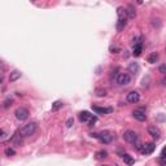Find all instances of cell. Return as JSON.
I'll use <instances>...</instances> for the list:
<instances>
[{"mask_svg": "<svg viewBox=\"0 0 166 166\" xmlns=\"http://www.w3.org/2000/svg\"><path fill=\"white\" fill-rule=\"evenodd\" d=\"M132 116H134V118H135V120L140 121V122H144L145 120H147V114H145V112H144L143 109H136V110H134Z\"/></svg>", "mask_w": 166, "mask_h": 166, "instance_id": "11", "label": "cell"}, {"mask_svg": "<svg viewBox=\"0 0 166 166\" xmlns=\"http://www.w3.org/2000/svg\"><path fill=\"white\" fill-rule=\"evenodd\" d=\"M37 131V123L35 122H30V123H26L23 125L21 129H19V135L21 138H26V136H30L33 135V134Z\"/></svg>", "mask_w": 166, "mask_h": 166, "instance_id": "2", "label": "cell"}, {"mask_svg": "<svg viewBox=\"0 0 166 166\" xmlns=\"http://www.w3.org/2000/svg\"><path fill=\"white\" fill-rule=\"evenodd\" d=\"M79 120H81V122H88L90 126H92L95 122H96L97 118L95 117V116H92L90 112L84 110V112H81L79 113Z\"/></svg>", "mask_w": 166, "mask_h": 166, "instance_id": "4", "label": "cell"}, {"mask_svg": "<svg viewBox=\"0 0 166 166\" xmlns=\"http://www.w3.org/2000/svg\"><path fill=\"white\" fill-rule=\"evenodd\" d=\"M139 70H140V68H139V65L136 64V62H131V64L129 65V72L132 74V76H136L138 73H139Z\"/></svg>", "mask_w": 166, "mask_h": 166, "instance_id": "14", "label": "cell"}, {"mask_svg": "<svg viewBox=\"0 0 166 166\" xmlns=\"http://www.w3.org/2000/svg\"><path fill=\"white\" fill-rule=\"evenodd\" d=\"M9 102H12V100H7L4 102V108H8V106H9Z\"/></svg>", "mask_w": 166, "mask_h": 166, "instance_id": "25", "label": "cell"}, {"mask_svg": "<svg viewBox=\"0 0 166 166\" xmlns=\"http://www.w3.org/2000/svg\"><path fill=\"white\" fill-rule=\"evenodd\" d=\"M106 156H108V152L104 151V149H101V151L96 152V159L97 160H104V159H106Z\"/></svg>", "mask_w": 166, "mask_h": 166, "instance_id": "20", "label": "cell"}, {"mask_svg": "<svg viewBox=\"0 0 166 166\" xmlns=\"http://www.w3.org/2000/svg\"><path fill=\"white\" fill-rule=\"evenodd\" d=\"M117 14H118V22H117V29L118 31H121L127 23V12H126V8L120 7L117 9Z\"/></svg>", "mask_w": 166, "mask_h": 166, "instance_id": "1", "label": "cell"}, {"mask_svg": "<svg viewBox=\"0 0 166 166\" xmlns=\"http://www.w3.org/2000/svg\"><path fill=\"white\" fill-rule=\"evenodd\" d=\"M157 60H159V53L157 52H152L151 55H148V57H147V61L149 64H155V62H157Z\"/></svg>", "mask_w": 166, "mask_h": 166, "instance_id": "15", "label": "cell"}, {"mask_svg": "<svg viewBox=\"0 0 166 166\" xmlns=\"http://www.w3.org/2000/svg\"><path fill=\"white\" fill-rule=\"evenodd\" d=\"M160 73H161V74H165V73H166V65L162 64V65L160 66Z\"/></svg>", "mask_w": 166, "mask_h": 166, "instance_id": "24", "label": "cell"}, {"mask_svg": "<svg viewBox=\"0 0 166 166\" xmlns=\"http://www.w3.org/2000/svg\"><path fill=\"white\" fill-rule=\"evenodd\" d=\"M0 68H1V69H5V66H4V64H3V61H0Z\"/></svg>", "mask_w": 166, "mask_h": 166, "instance_id": "27", "label": "cell"}, {"mask_svg": "<svg viewBox=\"0 0 166 166\" xmlns=\"http://www.w3.org/2000/svg\"><path fill=\"white\" fill-rule=\"evenodd\" d=\"M14 114H16V118H17V120H19V121H25L30 116L29 110H27L26 108H18V109H16Z\"/></svg>", "mask_w": 166, "mask_h": 166, "instance_id": "8", "label": "cell"}, {"mask_svg": "<svg viewBox=\"0 0 166 166\" xmlns=\"http://www.w3.org/2000/svg\"><path fill=\"white\" fill-rule=\"evenodd\" d=\"M3 135H4V132L1 131V130H0V138H3Z\"/></svg>", "mask_w": 166, "mask_h": 166, "instance_id": "28", "label": "cell"}, {"mask_svg": "<svg viewBox=\"0 0 166 166\" xmlns=\"http://www.w3.org/2000/svg\"><path fill=\"white\" fill-rule=\"evenodd\" d=\"M5 155L9 156V157H10V156H14V155H16V151H14V149H12V148H7V149H5Z\"/></svg>", "mask_w": 166, "mask_h": 166, "instance_id": "22", "label": "cell"}, {"mask_svg": "<svg viewBox=\"0 0 166 166\" xmlns=\"http://www.w3.org/2000/svg\"><path fill=\"white\" fill-rule=\"evenodd\" d=\"M110 51H112V53H114V51H120V48H117V47H112V48H110Z\"/></svg>", "mask_w": 166, "mask_h": 166, "instance_id": "26", "label": "cell"}, {"mask_svg": "<svg viewBox=\"0 0 166 166\" xmlns=\"http://www.w3.org/2000/svg\"><path fill=\"white\" fill-rule=\"evenodd\" d=\"M156 149V144L155 143H145L141 144V147L139 151L141 152V155H152Z\"/></svg>", "mask_w": 166, "mask_h": 166, "instance_id": "6", "label": "cell"}, {"mask_svg": "<svg viewBox=\"0 0 166 166\" xmlns=\"http://www.w3.org/2000/svg\"><path fill=\"white\" fill-rule=\"evenodd\" d=\"M92 110L97 114H108L113 112L112 108H100V106H92Z\"/></svg>", "mask_w": 166, "mask_h": 166, "instance_id": "12", "label": "cell"}, {"mask_svg": "<svg viewBox=\"0 0 166 166\" xmlns=\"http://www.w3.org/2000/svg\"><path fill=\"white\" fill-rule=\"evenodd\" d=\"M97 139L102 144H110L114 139V135L110 131H102L100 134H97Z\"/></svg>", "mask_w": 166, "mask_h": 166, "instance_id": "3", "label": "cell"}, {"mask_svg": "<svg viewBox=\"0 0 166 166\" xmlns=\"http://www.w3.org/2000/svg\"><path fill=\"white\" fill-rule=\"evenodd\" d=\"M148 134L156 140H159L161 138V131H160V129L157 127V126H149V127H148Z\"/></svg>", "mask_w": 166, "mask_h": 166, "instance_id": "10", "label": "cell"}, {"mask_svg": "<svg viewBox=\"0 0 166 166\" xmlns=\"http://www.w3.org/2000/svg\"><path fill=\"white\" fill-rule=\"evenodd\" d=\"M126 100H127V102H131V104H136V102L140 100V95H139V92H136V91H131V92L127 93Z\"/></svg>", "mask_w": 166, "mask_h": 166, "instance_id": "9", "label": "cell"}, {"mask_svg": "<svg viewBox=\"0 0 166 166\" xmlns=\"http://www.w3.org/2000/svg\"><path fill=\"white\" fill-rule=\"evenodd\" d=\"M131 82V76L129 73H120L117 76V83L120 86H127Z\"/></svg>", "mask_w": 166, "mask_h": 166, "instance_id": "5", "label": "cell"}, {"mask_svg": "<svg viewBox=\"0 0 166 166\" xmlns=\"http://www.w3.org/2000/svg\"><path fill=\"white\" fill-rule=\"evenodd\" d=\"M122 160H123L125 164H127V165H134V164H135V160H134L130 155H127V153L122 155Z\"/></svg>", "mask_w": 166, "mask_h": 166, "instance_id": "17", "label": "cell"}, {"mask_svg": "<svg viewBox=\"0 0 166 166\" xmlns=\"http://www.w3.org/2000/svg\"><path fill=\"white\" fill-rule=\"evenodd\" d=\"M74 125V120H73V117H70L68 121H66V126H68V127H72V126Z\"/></svg>", "mask_w": 166, "mask_h": 166, "instance_id": "23", "label": "cell"}, {"mask_svg": "<svg viewBox=\"0 0 166 166\" xmlns=\"http://www.w3.org/2000/svg\"><path fill=\"white\" fill-rule=\"evenodd\" d=\"M141 51H143V44H141V42H138V43H135V44H134V52H132V55H134V56H135V57L140 56Z\"/></svg>", "mask_w": 166, "mask_h": 166, "instance_id": "13", "label": "cell"}, {"mask_svg": "<svg viewBox=\"0 0 166 166\" xmlns=\"http://www.w3.org/2000/svg\"><path fill=\"white\" fill-rule=\"evenodd\" d=\"M126 12H127V17L129 18H135L136 13H135V10H134V7L132 5H129L127 8H126Z\"/></svg>", "mask_w": 166, "mask_h": 166, "instance_id": "19", "label": "cell"}, {"mask_svg": "<svg viewBox=\"0 0 166 166\" xmlns=\"http://www.w3.org/2000/svg\"><path fill=\"white\" fill-rule=\"evenodd\" d=\"M95 95H96L97 97H104L106 95V90L105 88H101V87H97L96 90H95Z\"/></svg>", "mask_w": 166, "mask_h": 166, "instance_id": "18", "label": "cell"}, {"mask_svg": "<svg viewBox=\"0 0 166 166\" xmlns=\"http://www.w3.org/2000/svg\"><path fill=\"white\" fill-rule=\"evenodd\" d=\"M18 78H21V72H19V70H13V72L10 73V76H9V81L10 82H16Z\"/></svg>", "mask_w": 166, "mask_h": 166, "instance_id": "16", "label": "cell"}, {"mask_svg": "<svg viewBox=\"0 0 166 166\" xmlns=\"http://www.w3.org/2000/svg\"><path fill=\"white\" fill-rule=\"evenodd\" d=\"M62 105H64V102H62V101H60V100L55 101L53 104H52V112H56V110H58L60 108H62Z\"/></svg>", "mask_w": 166, "mask_h": 166, "instance_id": "21", "label": "cell"}, {"mask_svg": "<svg viewBox=\"0 0 166 166\" xmlns=\"http://www.w3.org/2000/svg\"><path fill=\"white\" fill-rule=\"evenodd\" d=\"M123 139H125V141L132 144V143H135L139 138H138V134L135 131H132V130H127V131H125V134H123Z\"/></svg>", "mask_w": 166, "mask_h": 166, "instance_id": "7", "label": "cell"}, {"mask_svg": "<svg viewBox=\"0 0 166 166\" xmlns=\"http://www.w3.org/2000/svg\"><path fill=\"white\" fill-rule=\"evenodd\" d=\"M138 3H139V4H141V3H143V0H138Z\"/></svg>", "mask_w": 166, "mask_h": 166, "instance_id": "29", "label": "cell"}]
</instances>
